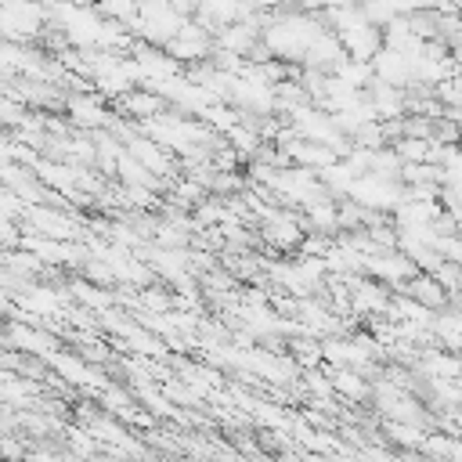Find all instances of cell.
<instances>
[{
	"mask_svg": "<svg viewBox=\"0 0 462 462\" xmlns=\"http://www.w3.org/2000/svg\"><path fill=\"white\" fill-rule=\"evenodd\" d=\"M321 18L310 11H267V22L260 29V47L278 61H300L310 40L321 32Z\"/></svg>",
	"mask_w": 462,
	"mask_h": 462,
	"instance_id": "1",
	"label": "cell"
},
{
	"mask_svg": "<svg viewBox=\"0 0 462 462\" xmlns=\"http://www.w3.org/2000/svg\"><path fill=\"white\" fill-rule=\"evenodd\" d=\"M47 25V4L43 0H4L0 4V36L29 40Z\"/></svg>",
	"mask_w": 462,
	"mask_h": 462,
	"instance_id": "2",
	"label": "cell"
},
{
	"mask_svg": "<svg viewBox=\"0 0 462 462\" xmlns=\"http://www.w3.org/2000/svg\"><path fill=\"white\" fill-rule=\"evenodd\" d=\"M162 51H166L170 58H177L180 65H199L202 58H209V54H213V32H209L202 22L184 18V22H180V29L162 43Z\"/></svg>",
	"mask_w": 462,
	"mask_h": 462,
	"instance_id": "3",
	"label": "cell"
},
{
	"mask_svg": "<svg viewBox=\"0 0 462 462\" xmlns=\"http://www.w3.org/2000/svg\"><path fill=\"white\" fill-rule=\"evenodd\" d=\"M401 195H404V188L397 180H386V177H375V173H361L346 188V199L357 202L361 209H393L401 202Z\"/></svg>",
	"mask_w": 462,
	"mask_h": 462,
	"instance_id": "4",
	"label": "cell"
},
{
	"mask_svg": "<svg viewBox=\"0 0 462 462\" xmlns=\"http://www.w3.org/2000/svg\"><path fill=\"white\" fill-rule=\"evenodd\" d=\"M343 58H346V51H343L339 36H336L332 29H321V32L310 40V47L303 51L300 65H303V69H318V72H332Z\"/></svg>",
	"mask_w": 462,
	"mask_h": 462,
	"instance_id": "5",
	"label": "cell"
},
{
	"mask_svg": "<svg viewBox=\"0 0 462 462\" xmlns=\"http://www.w3.org/2000/svg\"><path fill=\"white\" fill-rule=\"evenodd\" d=\"M336 36H339L346 58H357V61H368V58L383 47L379 25H372V22H365V18H361L357 25H350V29H343V32H336Z\"/></svg>",
	"mask_w": 462,
	"mask_h": 462,
	"instance_id": "6",
	"label": "cell"
},
{
	"mask_svg": "<svg viewBox=\"0 0 462 462\" xmlns=\"http://www.w3.org/2000/svg\"><path fill=\"white\" fill-rule=\"evenodd\" d=\"M119 101V108L126 112V116H134V119H155L159 112H166V101L155 94V90H148V87H130L126 94H119L116 97Z\"/></svg>",
	"mask_w": 462,
	"mask_h": 462,
	"instance_id": "7",
	"label": "cell"
},
{
	"mask_svg": "<svg viewBox=\"0 0 462 462\" xmlns=\"http://www.w3.org/2000/svg\"><path fill=\"white\" fill-rule=\"evenodd\" d=\"M300 227H303V224L292 220L289 213H271L260 235H263V242H271V245H278V249H292V245L303 242V231H300Z\"/></svg>",
	"mask_w": 462,
	"mask_h": 462,
	"instance_id": "8",
	"label": "cell"
},
{
	"mask_svg": "<svg viewBox=\"0 0 462 462\" xmlns=\"http://www.w3.org/2000/svg\"><path fill=\"white\" fill-rule=\"evenodd\" d=\"M126 155L137 159L148 173H159V177H162V173L170 170V159L162 155V144H155V141H148V137H130V141H126Z\"/></svg>",
	"mask_w": 462,
	"mask_h": 462,
	"instance_id": "9",
	"label": "cell"
},
{
	"mask_svg": "<svg viewBox=\"0 0 462 462\" xmlns=\"http://www.w3.org/2000/svg\"><path fill=\"white\" fill-rule=\"evenodd\" d=\"M69 116H72L76 126H87V130H101V126L112 123L97 97H72L69 101Z\"/></svg>",
	"mask_w": 462,
	"mask_h": 462,
	"instance_id": "10",
	"label": "cell"
},
{
	"mask_svg": "<svg viewBox=\"0 0 462 462\" xmlns=\"http://www.w3.org/2000/svg\"><path fill=\"white\" fill-rule=\"evenodd\" d=\"M328 76H336L339 83H346V87H354V90H365V87L372 83V65H368V61H357V58H343Z\"/></svg>",
	"mask_w": 462,
	"mask_h": 462,
	"instance_id": "11",
	"label": "cell"
},
{
	"mask_svg": "<svg viewBox=\"0 0 462 462\" xmlns=\"http://www.w3.org/2000/svg\"><path fill=\"white\" fill-rule=\"evenodd\" d=\"M430 137H397L393 141V155L401 162H430Z\"/></svg>",
	"mask_w": 462,
	"mask_h": 462,
	"instance_id": "12",
	"label": "cell"
},
{
	"mask_svg": "<svg viewBox=\"0 0 462 462\" xmlns=\"http://www.w3.org/2000/svg\"><path fill=\"white\" fill-rule=\"evenodd\" d=\"M332 386H336L339 393H346V397H365V393H368V383L357 375V368H336Z\"/></svg>",
	"mask_w": 462,
	"mask_h": 462,
	"instance_id": "13",
	"label": "cell"
},
{
	"mask_svg": "<svg viewBox=\"0 0 462 462\" xmlns=\"http://www.w3.org/2000/svg\"><path fill=\"white\" fill-rule=\"evenodd\" d=\"M76 296H79L83 303H90V307H108V296L97 292L94 285H76Z\"/></svg>",
	"mask_w": 462,
	"mask_h": 462,
	"instance_id": "14",
	"label": "cell"
},
{
	"mask_svg": "<svg viewBox=\"0 0 462 462\" xmlns=\"http://www.w3.org/2000/svg\"><path fill=\"white\" fill-rule=\"evenodd\" d=\"M0 123H7V126H11V123H25V112L4 97V101H0Z\"/></svg>",
	"mask_w": 462,
	"mask_h": 462,
	"instance_id": "15",
	"label": "cell"
},
{
	"mask_svg": "<svg viewBox=\"0 0 462 462\" xmlns=\"http://www.w3.org/2000/svg\"><path fill=\"white\" fill-rule=\"evenodd\" d=\"M7 307H11V303H7V292H4V289H0V314H4V310H7Z\"/></svg>",
	"mask_w": 462,
	"mask_h": 462,
	"instance_id": "16",
	"label": "cell"
}]
</instances>
